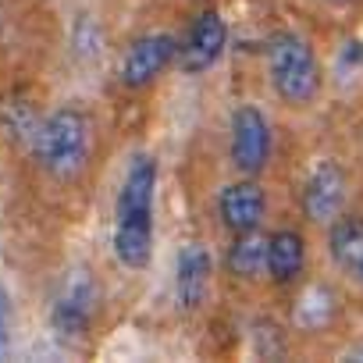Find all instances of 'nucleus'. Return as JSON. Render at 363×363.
Here are the masks:
<instances>
[{"label": "nucleus", "mask_w": 363, "mask_h": 363, "mask_svg": "<svg viewBox=\"0 0 363 363\" xmlns=\"http://www.w3.org/2000/svg\"><path fill=\"white\" fill-rule=\"evenodd\" d=\"M157 186L160 167L150 150H135L125 160L118 193H114V221H111V253L118 267L139 274L153 264L157 250Z\"/></svg>", "instance_id": "obj_1"}, {"label": "nucleus", "mask_w": 363, "mask_h": 363, "mask_svg": "<svg viewBox=\"0 0 363 363\" xmlns=\"http://www.w3.org/2000/svg\"><path fill=\"white\" fill-rule=\"evenodd\" d=\"M93 114L82 104H57L54 111H43V121L36 128V139L29 146L36 167L54 182H72L86 171L93 157Z\"/></svg>", "instance_id": "obj_2"}, {"label": "nucleus", "mask_w": 363, "mask_h": 363, "mask_svg": "<svg viewBox=\"0 0 363 363\" xmlns=\"http://www.w3.org/2000/svg\"><path fill=\"white\" fill-rule=\"evenodd\" d=\"M264 75L271 93L292 111H306L320 100L324 89L320 57L313 43L296 29H278L264 40Z\"/></svg>", "instance_id": "obj_3"}, {"label": "nucleus", "mask_w": 363, "mask_h": 363, "mask_svg": "<svg viewBox=\"0 0 363 363\" xmlns=\"http://www.w3.org/2000/svg\"><path fill=\"white\" fill-rule=\"evenodd\" d=\"M100 303H104V292H100V281H96L93 267L72 264V267L57 278V289H54V296H50V313H47V320H50L54 338L65 342V345H82V342L93 335Z\"/></svg>", "instance_id": "obj_4"}, {"label": "nucleus", "mask_w": 363, "mask_h": 363, "mask_svg": "<svg viewBox=\"0 0 363 363\" xmlns=\"http://www.w3.org/2000/svg\"><path fill=\"white\" fill-rule=\"evenodd\" d=\"M274 160V125L260 104H235L228 114V164L235 174L260 178Z\"/></svg>", "instance_id": "obj_5"}, {"label": "nucleus", "mask_w": 363, "mask_h": 363, "mask_svg": "<svg viewBox=\"0 0 363 363\" xmlns=\"http://www.w3.org/2000/svg\"><path fill=\"white\" fill-rule=\"evenodd\" d=\"M174 57H178V36L167 29H146L125 43L118 57V86L139 93L153 86L167 68H174Z\"/></svg>", "instance_id": "obj_6"}, {"label": "nucleus", "mask_w": 363, "mask_h": 363, "mask_svg": "<svg viewBox=\"0 0 363 363\" xmlns=\"http://www.w3.org/2000/svg\"><path fill=\"white\" fill-rule=\"evenodd\" d=\"M228 50V22L218 8H200L189 26L178 33V57H174V68L182 75H207L211 68L221 65Z\"/></svg>", "instance_id": "obj_7"}, {"label": "nucleus", "mask_w": 363, "mask_h": 363, "mask_svg": "<svg viewBox=\"0 0 363 363\" xmlns=\"http://www.w3.org/2000/svg\"><path fill=\"white\" fill-rule=\"evenodd\" d=\"M349 203V174L338 160H317L306 178H303V189H299V211L306 225L328 228L335 218L345 214Z\"/></svg>", "instance_id": "obj_8"}, {"label": "nucleus", "mask_w": 363, "mask_h": 363, "mask_svg": "<svg viewBox=\"0 0 363 363\" xmlns=\"http://www.w3.org/2000/svg\"><path fill=\"white\" fill-rule=\"evenodd\" d=\"M214 285V253L203 239H186L174 253L171 271V296L182 313H200L211 299Z\"/></svg>", "instance_id": "obj_9"}, {"label": "nucleus", "mask_w": 363, "mask_h": 363, "mask_svg": "<svg viewBox=\"0 0 363 363\" xmlns=\"http://www.w3.org/2000/svg\"><path fill=\"white\" fill-rule=\"evenodd\" d=\"M267 211H271L267 189L260 186V178H250V174H239V178L225 182V186L218 189V196H214V218H218L225 235L264 228Z\"/></svg>", "instance_id": "obj_10"}, {"label": "nucleus", "mask_w": 363, "mask_h": 363, "mask_svg": "<svg viewBox=\"0 0 363 363\" xmlns=\"http://www.w3.org/2000/svg\"><path fill=\"white\" fill-rule=\"evenodd\" d=\"M306 274V235L299 228L267 232V281L278 289L299 285Z\"/></svg>", "instance_id": "obj_11"}, {"label": "nucleus", "mask_w": 363, "mask_h": 363, "mask_svg": "<svg viewBox=\"0 0 363 363\" xmlns=\"http://www.w3.org/2000/svg\"><path fill=\"white\" fill-rule=\"evenodd\" d=\"M328 257L352 285L363 289V218L359 214H342L328 225Z\"/></svg>", "instance_id": "obj_12"}, {"label": "nucleus", "mask_w": 363, "mask_h": 363, "mask_svg": "<svg viewBox=\"0 0 363 363\" xmlns=\"http://www.w3.org/2000/svg\"><path fill=\"white\" fill-rule=\"evenodd\" d=\"M225 274L239 285H257L260 278H267V232L264 228L228 235Z\"/></svg>", "instance_id": "obj_13"}, {"label": "nucleus", "mask_w": 363, "mask_h": 363, "mask_svg": "<svg viewBox=\"0 0 363 363\" xmlns=\"http://www.w3.org/2000/svg\"><path fill=\"white\" fill-rule=\"evenodd\" d=\"M335 313H338V296H335L324 281H310V285H303L299 296H296L292 328L313 335V331H324V328L335 320Z\"/></svg>", "instance_id": "obj_14"}, {"label": "nucleus", "mask_w": 363, "mask_h": 363, "mask_svg": "<svg viewBox=\"0 0 363 363\" xmlns=\"http://www.w3.org/2000/svg\"><path fill=\"white\" fill-rule=\"evenodd\" d=\"M40 121H43V111L33 100H26V96H8L4 104H0V128L8 132L11 143H18L26 150L33 146Z\"/></svg>", "instance_id": "obj_15"}, {"label": "nucleus", "mask_w": 363, "mask_h": 363, "mask_svg": "<svg viewBox=\"0 0 363 363\" xmlns=\"http://www.w3.org/2000/svg\"><path fill=\"white\" fill-rule=\"evenodd\" d=\"M11 349V303H8V292L0 289V356H8Z\"/></svg>", "instance_id": "obj_16"}, {"label": "nucleus", "mask_w": 363, "mask_h": 363, "mask_svg": "<svg viewBox=\"0 0 363 363\" xmlns=\"http://www.w3.org/2000/svg\"><path fill=\"white\" fill-rule=\"evenodd\" d=\"M345 356H349V359H363V345H352Z\"/></svg>", "instance_id": "obj_17"}, {"label": "nucleus", "mask_w": 363, "mask_h": 363, "mask_svg": "<svg viewBox=\"0 0 363 363\" xmlns=\"http://www.w3.org/2000/svg\"><path fill=\"white\" fill-rule=\"evenodd\" d=\"M324 4H331V8H349V4H356V0H324Z\"/></svg>", "instance_id": "obj_18"}]
</instances>
